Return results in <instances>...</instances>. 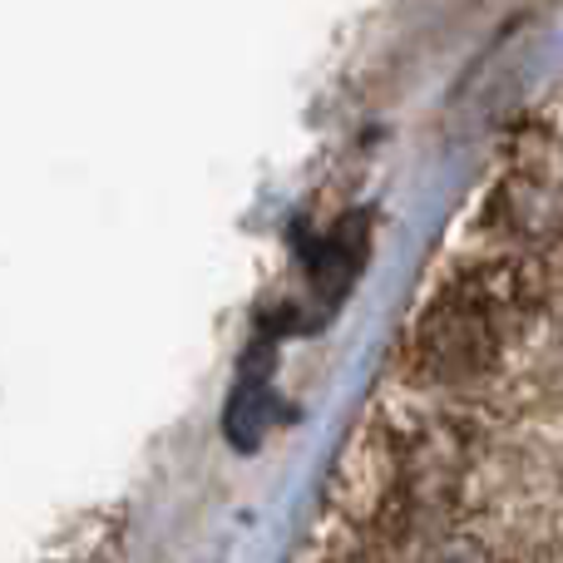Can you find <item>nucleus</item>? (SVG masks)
<instances>
[{
	"label": "nucleus",
	"instance_id": "f257e3e1",
	"mask_svg": "<svg viewBox=\"0 0 563 563\" xmlns=\"http://www.w3.org/2000/svg\"><path fill=\"white\" fill-rule=\"evenodd\" d=\"M519 287L505 273L455 277L435 301H426L410 327V361L430 380H475L495 366L505 336L515 327Z\"/></svg>",
	"mask_w": 563,
	"mask_h": 563
}]
</instances>
